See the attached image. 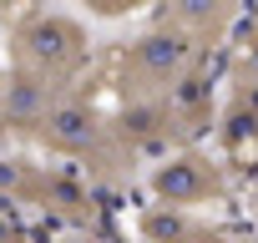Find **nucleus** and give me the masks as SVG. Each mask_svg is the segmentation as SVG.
Segmentation results:
<instances>
[{"instance_id":"1","label":"nucleus","mask_w":258,"mask_h":243,"mask_svg":"<svg viewBox=\"0 0 258 243\" xmlns=\"http://www.w3.org/2000/svg\"><path fill=\"white\" fill-rule=\"evenodd\" d=\"M6 56L16 76L66 91V86H81L91 66V36L81 21L61 11H16L6 31Z\"/></svg>"},{"instance_id":"2","label":"nucleus","mask_w":258,"mask_h":243,"mask_svg":"<svg viewBox=\"0 0 258 243\" xmlns=\"http://www.w3.org/2000/svg\"><path fill=\"white\" fill-rule=\"evenodd\" d=\"M203 46L208 41H198L192 31H182L177 21L162 16L157 31H147L132 46L116 51L111 81H116L121 101H172V96H182V86L203 66Z\"/></svg>"},{"instance_id":"3","label":"nucleus","mask_w":258,"mask_h":243,"mask_svg":"<svg viewBox=\"0 0 258 243\" xmlns=\"http://www.w3.org/2000/svg\"><path fill=\"white\" fill-rule=\"evenodd\" d=\"M152 193L162 208H192L223 193V172L203 152H167L152 172Z\"/></svg>"},{"instance_id":"4","label":"nucleus","mask_w":258,"mask_h":243,"mask_svg":"<svg viewBox=\"0 0 258 243\" xmlns=\"http://www.w3.org/2000/svg\"><path fill=\"white\" fill-rule=\"evenodd\" d=\"M0 243H26V233H21V228L6 218V213H0Z\"/></svg>"}]
</instances>
